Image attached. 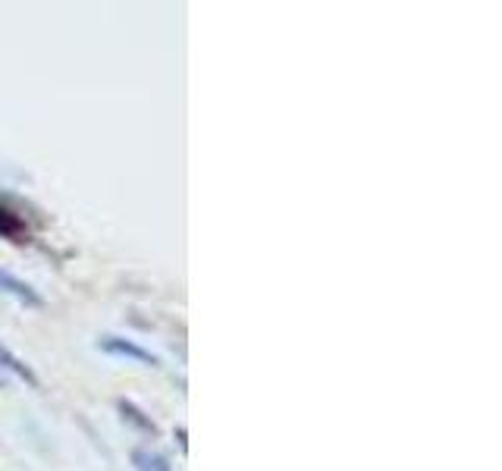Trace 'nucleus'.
<instances>
[{"instance_id": "obj_1", "label": "nucleus", "mask_w": 502, "mask_h": 471, "mask_svg": "<svg viewBox=\"0 0 502 471\" xmlns=\"http://www.w3.org/2000/svg\"><path fill=\"white\" fill-rule=\"evenodd\" d=\"M98 349H101V352H107V355H119V359L142 361V365H158V355H154L151 349L139 345V343H135V339L113 337V333H107V337H98Z\"/></svg>"}, {"instance_id": "obj_4", "label": "nucleus", "mask_w": 502, "mask_h": 471, "mask_svg": "<svg viewBox=\"0 0 502 471\" xmlns=\"http://www.w3.org/2000/svg\"><path fill=\"white\" fill-rule=\"evenodd\" d=\"M117 409H119V415H123V421L126 425H133L135 431H142V434H151V437H158V425H154L151 418H148L145 411L139 409L135 402H129V399H119L117 402Z\"/></svg>"}, {"instance_id": "obj_5", "label": "nucleus", "mask_w": 502, "mask_h": 471, "mask_svg": "<svg viewBox=\"0 0 502 471\" xmlns=\"http://www.w3.org/2000/svg\"><path fill=\"white\" fill-rule=\"evenodd\" d=\"M133 465H135V471H173L170 459H166L164 452L151 450V446L133 450Z\"/></svg>"}, {"instance_id": "obj_3", "label": "nucleus", "mask_w": 502, "mask_h": 471, "mask_svg": "<svg viewBox=\"0 0 502 471\" xmlns=\"http://www.w3.org/2000/svg\"><path fill=\"white\" fill-rule=\"evenodd\" d=\"M0 368H4V371H10V374H16V378H20L22 384L38 386V374H35L32 368H28L26 361H22L13 349H7L4 343H0Z\"/></svg>"}, {"instance_id": "obj_6", "label": "nucleus", "mask_w": 502, "mask_h": 471, "mask_svg": "<svg viewBox=\"0 0 502 471\" xmlns=\"http://www.w3.org/2000/svg\"><path fill=\"white\" fill-rule=\"evenodd\" d=\"M22 232H26V223H22L16 214H10L7 207H0V236H7L13 242H22Z\"/></svg>"}, {"instance_id": "obj_2", "label": "nucleus", "mask_w": 502, "mask_h": 471, "mask_svg": "<svg viewBox=\"0 0 502 471\" xmlns=\"http://www.w3.org/2000/svg\"><path fill=\"white\" fill-rule=\"evenodd\" d=\"M0 292H7V296L20 299L22 305H32V308H41V305H45V299H41L38 292H35L32 286L26 283V280H20L16 273L4 271V267H0Z\"/></svg>"}]
</instances>
